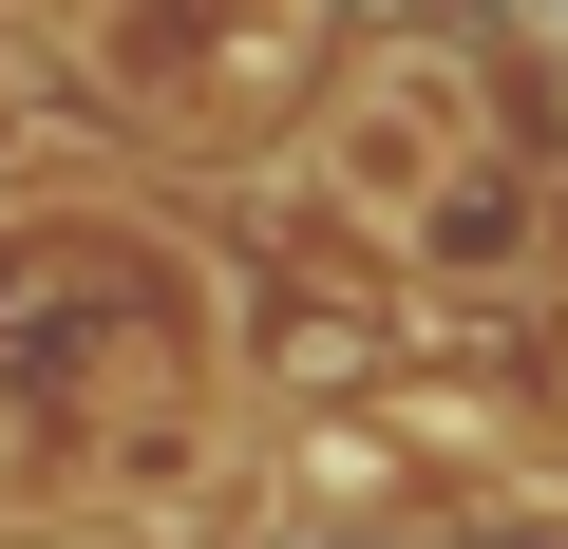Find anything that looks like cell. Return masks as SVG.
<instances>
[{
  "mask_svg": "<svg viewBox=\"0 0 568 549\" xmlns=\"http://www.w3.org/2000/svg\"><path fill=\"white\" fill-rule=\"evenodd\" d=\"M455 58H474V39H436V20H361V39L304 77V190H323V227H379V246H398L436 171L511 152Z\"/></svg>",
  "mask_w": 568,
  "mask_h": 549,
  "instance_id": "obj_1",
  "label": "cell"
},
{
  "mask_svg": "<svg viewBox=\"0 0 568 549\" xmlns=\"http://www.w3.org/2000/svg\"><path fill=\"white\" fill-rule=\"evenodd\" d=\"M58 77L114 95V114H152V133H227V152H265L284 114H304L323 58H304V0H95Z\"/></svg>",
  "mask_w": 568,
  "mask_h": 549,
  "instance_id": "obj_2",
  "label": "cell"
},
{
  "mask_svg": "<svg viewBox=\"0 0 568 549\" xmlns=\"http://www.w3.org/2000/svg\"><path fill=\"white\" fill-rule=\"evenodd\" d=\"M227 398L209 379H133L95 436H77V511H114V530H190V511H227Z\"/></svg>",
  "mask_w": 568,
  "mask_h": 549,
  "instance_id": "obj_3",
  "label": "cell"
},
{
  "mask_svg": "<svg viewBox=\"0 0 568 549\" xmlns=\"http://www.w3.org/2000/svg\"><path fill=\"white\" fill-rule=\"evenodd\" d=\"M39 77H58V39H39V0H0V114H20Z\"/></svg>",
  "mask_w": 568,
  "mask_h": 549,
  "instance_id": "obj_4",
  "label": "cell"
},
{
  "mask_svg": "<svg viewBox=\"0 0 568 549\" xmlns=\"http://www.w3.org/2000/svg\"><path fill=\"white\" fill-rule=\"evenodd\" d=\"M549 436H568V285H549Z\"/></svg>",
  "mask_w": 568,
  "mask_h": 549,
  "instance_id": "obj_5",
  "label": "cell"
}]
</instances>
